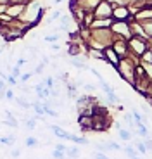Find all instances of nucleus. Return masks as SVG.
I'll use <instances>...</instances> for the list:
<instances>
[{"mask_svg": "<svg viewBox=\"0 0 152 159\" xmlns=\"http://www.w3.org/2000/svg\"><path fill=\"white\" fill-rule=\"evenodd\" d=\"M50 128H52V131L56 133L57 137H62V139H66V140H69V139H71V133L64 131L62 128H57V126H50Z\"/></svg>", "mask_w": 152, "mask_h": 159, "instance_id": "1", "label": "nucleus"}, {"mask_svg": "<svg viewBox=\"0 0 152 159\" xmlns=\"http://www.w3.org/2000/svg\"><path fill=\"white\" fill-rule=\"evenodd\" d=\"M69 140H71V142H76V143H83V145L90 143L87 139H80V137H76V135H71V139H69Z\"/></svg>", "mask_w": 152, "mask_h": 159, "instance_id": "2", "label": "nucleus"}, {"mask_svg": "<svg viewBox=\"0 0 152 159\" xmlns=\"http://www.w3.org/2000/svg\"><path fill=\"white\" fill-rule=\"evenodd\" d=\"M105 54H107V56H109V61H111V62L114 64V66H118V57H116V54H114V52H112V50H107V52H105Z\"/></svg>", "mask_w": 152, "mask_h": 159, "instance_id": "3", "label": "nucleus"}, {"mask_svg": "<svg viewBox=\"0 0 152 159\" xmlns=\"http://www.w3.org/2000/svg\"><path fill=\"white\" fill-rule=\"evenodd\" d=\"M43 112H45V114H48V116H52V118H57V112L52 111V109L48 107L47 104H43Z\"/></svg>", "mask_w": 152, "mask_h": 159, "instance_id": "4", "label": "nucleus"}, {"mask_svg": "<svg viewBox=\"0 0 152 159\" xmlns=\"http://www.w3.org/2000/svg\"><path fill=\"white\" fill-rule=\"evenodd\" d=\"M119 137H121L123 140H130V139H132V133H130V131H126V130H121V128H119Z\"/></svg>", "mask_w": 152, "mask_h": 159, "instance_id": "5", "label": "nucleus"}, {"mask_svg": "<svg viewBox=\"0 0 152 159\" xmlns=\"http://www.w3.org/2000/svg\"><path fill=\"white\" fill-rule=\"evenodd\" d=\"M71 64H73V66H76V68H87L85 62H80L78 59H71ZM87 69H90V68H87Z\"/></svg>", "mask_w": 152, "mask_h": 159, "instance_id": "6", "label": "nucleus"}, {"mask_svg": "<svg viewBox=\"0 0 152 159\" xmlns=\"http://www.w3.org/2000/svg\"><path fill=\"white\" fill-rule=\"evenodd\" d=\"M128 16V12L124 11V9H119V11H116V17H121V19H123V17H126Z\"/></svg>", "mask_w": 152, "mask_h": 159, "instance_id": "7", "label": "nucleus"}, {"mask_svg": "<svg viewBox=\"0 0 152 159\" xmlns=\"http://www.w3.org/2000/svg\"><path fill=\"white\" fill-rule=\"evenodd\" d=\"M136 149H138L140 152H145V151H147V145L142 143V142H136Z\"/></svg>", "mask_w": 152, "mask_h": 159, "instance_id": "8", "label": "nucleus"}, {"mask_svg": "<svg viewBox=\"0 0 152 159\" xmlns=\"http://www.w3.org/2000/svg\"><path fill=\"white\" fill-rule=\"evenodd\" d=\"M124 152H126V154H128V156H132V157H135V156H136V152L133 151L132 147H126V149H124Z\"/></svg>", "mask_w": 152, "mask_h": 159, "instance_id": "9", "label": "nucleus"}, {"mask_svg": "<svg viewBox=\"0 0 152 159\" xmlns=\"http://www.w3.org/2000/svg\"><path fill=\"white\" fill-rule=\"evenodd\" d=\"M26 126H28L29 130H33V128L36 126V125H35V119H28V121H26Z\"/></svg>", "mask_w": 152, "mask_h": 159, "instance_id": "10", "label": "nucleus"}, {"mask_svg": "<svg viewBox=\"0 0 152 159\" xmlns=\"http://www.w3.org/2000/svg\"><path fill=\"white\" fill-rule=\"evenodd\" d=\"M5 99H7V100H14V93H12V90L5 92Z\"/></svg>", "mask_w": 152, "mask_h": 159, "instance_id": "11", "label": "nucleus"}, {"mask_svg": "<svg viewBox=\"0 0 152 159\" xmlns=\"http://www.w3.org/2000/svg\"><path fill=\"white\" fill-rule=\"evenodd\" d=\"M16 102L19 104V106H23V107H29V104H28V102H24V100H21V99H16Z\"/></svg>", "mask_w": 152, "mask_h": 159, "instance_id": "12", "label": "nucleus"}, {"mask_svg": "<svg viewBox=\"0 0 152 159\" xmlns=\"http://www.w3.org/2000/svg\"><path fill=\"white\" fill-rule=\"evenodd\" d=\"M12 75L16 76V78H17V76H19V75H21V71H19V66H16V68L12 69Z\"/></svg>", "mask_w": 152, "mask_h": 159, "instance_id": "13", "label": "nucleus"}, {"mask_svg": "<svg viewBox=\"0 0 152 159\" xmlns=\"http://www.w3.org/2000/svg\"><path fill=\"white\" fill-rule=\"evenodd\" d=\"M26 143H28V145H36V140L33 139V137H29V139L26 140Z\"/></svg>", "mask_w": 152, "mask_h": 159, "instance_id": "14", "label": "nucleus"}, {"mask_svg": "<svg viewBox=\"0 0 152 159\" xmlns=\"http://www.w3.org/2000/svg\"><path fill=\"white\" fill-rule=\"evenodd\" d=\"M7 81H9V85H16V80H14V75H12V76H7Z\"/></svg>", "mask_w": 152, "mask_h": 159, "instance_id": "15", "label": "nucleus"}, {"mask_svg": "<svg viewBox=\"0 0 152 159\" xmlns=\"http://www.w3.org/2000/svg\"><path fill=\"white\" fill-rule=\"evenodd\" d=\"M47 87H54V80L52 78H47Z\"/></svg>", "mask_w": 152, "mask_h": 159, "instance_id": "16", "label": "nucleus"}, {"mask_svg": "<svg viewBox=\"0 0 152 159\" xmlns=\"http://www.w3.org/2000/svg\"><path fill=\"white\" fill-rule=\"evenodd\" d=\"M60 17V12H56V14H54L52 17H50V21H54V19H59Z\"/></svg>", "mask_w": 152, "mask_h": 159, "instance_id": "17", "label": "nucleus"}, {"mask_svg": "<svg viewBox=\"0 0 152 159\" xmlns=\"http://www.w3.org/2000/svg\"><path fill=\"white\" fill-rule=\"evenodd\" d=\"M57 151H66V147H64V145H62V143H59V145H57Z\"/></svg>", "mask_w": 152, "mask_h": 159, "instance_id": "18", "label": "nucleus"}, {"mask_svg": "<svg viewBox=\"0 0 152 159\" xmlns=\"http://www.w3.org/2000/svg\"><path fill=\"white\" fill-rule=\"evenodd\" d=\"M42 69H43V66H38V68L35 69V73H36V75H40V73H42Z\"/></svg>", "mask_w": 152, "mask_h": 159, "instance_id": "19", "label": "nucleus"}, {"mask_svg": "<svg viewBox=\"0 0 152 159\" xmlns=\"http://www.w3.org/2000/svg\"><path fill=\"white\" fill-rule=\"evenodd\" d=\"M45 40H47V42H54V40H57V36H47Z\"/></svg>", "mask_w": 152, "mask_h": 159, "instance_id": "20", "label": "nucleus"}, {"mask_svg": "<svg viewBox=\"0 0 152 159\" xmlns=\"http://www.w3.org/2000/svg\"><path fill=\"white\" fill-rule=\"evenodd\" d=\"M54 157H62V154H60V152H57V149H56V152H54Z\"/></svg>", "mask_w": 152, "mask_h": 159, "instance_id": "21", "label": "nucleus"}, {"mask_svg": "<svg viewBox=\"0 0 152 159\" xmlns=\"http://www.w3.org/2000/svg\"><path fill=\"white\" fill-rule=\"evenodd\" d=\"M85 88H87V90H93L95 87H93V85H85Z\"/></svg>", "mask_w": 152, "mask_h": 159, "instance_id": "22", "label": "nucleus"}, {"mask_svg": "<svg viewBox=\"0 0 152 159\" xmlns=\"http://www.w3.org/2000/svg\"><path fill=\"white\" fill-rule=\"evenodd\" d=\"M28 78H29V75H23V76H21V80H23V81H26Z\"/></svg>", "mask_w": 152, "mask_h": 159, "instance_id": "23", "label": "nucleus"}, {"mask_svg": "<svg viewBox=\"0 0 152 159\" xmlns=\"http://www.w3.org/2000/svg\"><path fill=\"white\" fill-rule=\"evenodd\" d=\"M56 2H62V0H56Z\"/></svg>", "mask_w": 152, "mask_h": 159, "instance_id": "24", "label": "nucleus"}]
</instances>
